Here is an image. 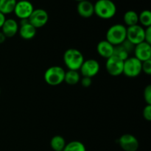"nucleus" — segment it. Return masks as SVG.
Here are the masks:
<instances>
[{"label": "nucleus", "mask_w": 151, "mask_h": 151, "mask_svg": "<svg viewBox=\"0 0 151 151\" xmlns=\"http://www.w3.org/2000/svg\"><path fill=\"white\" fill-rule=\"evenodd\" d=\"M63 151H86V147L81 141L75 140L66 144Z\"/></svg>", "instance_id": "22"}, {"label": "nucleus", "mask_w": 151, "mask_h": 151, "mask_svg": "<svg viewBox=\"0 0 151 151\" xmlns=\"http://www.w3.org/2000/svg\"><path fill=\"white\" fill-rule=\"evenodd\" d=\"M100 69V63L95 59L90 58L84 60L79 70L81 76L92 78L99 73Z\"/></svg>", "instance_id": "6"}, {"label": "nucleus", "mask_w": 151, "mask_h": 151, "mask_svg": "<svg viewBox=\"0 0 151 151\" xmlns=\"http://www.w3.org/2000/svg\"><path fill=\"white\" fill-rule=\"evenodd\" d=\"M126 39L134 45L145 41V28L139 24L127 27Z\"/></svg>", "instance_id": "9"}, {"label": "nucleus", "mask_w": 151, "mask_h": 151, "mask_svg": "<svg viewBox=\"0 0 151 151\" xmlns=\"http://www.w3.org/2000/svg\"><path fill=\"white\" fill-rule=\"evenodd\" d=\"M29 23L35 28H41L45 26L49 21L48 13L42 8L34 9L28 19Z\"/></svg>", "instance_id": "7"}, {"label": "nucleus", "mask_w": 151, "mask_h": 151, "mask_svg": "<svg viewBox=\"0 0 151 151\" xmlns=\"http://www.w3.org/2000/svg\"><path fill=\"white\" fill-rule=\"evenodd\" d=\"M66 71L60 66H52L45 71L44 78L45 82L51 86H56L64 82Z\"/></svg>", "instance_id": "4"}, {"label": "nucleus", "mask_w": 151, "mask_h": 151, "mask_svg": "<svg viewBox=\"0 0 151 151\" xmlns=\"http://www.w3.org/2000/svg\"><path fill=\"white\" fill-rule=\"evenodd\" d=\"M121 45L122 46V47H124V48L126 50V51L128 52V53H131L134 52V47H135V45H134V44H132V43L130 42L129 41H128V40H125V41H124L123 43H122Z\"/></svg>", "instance_id": "27"}, {"label": "nucleus", "mask_w": 151, "mask_h": 151, "mask_svg": "<svg viewBox=\"0 0 151 151\" xmlns=\"http://www.w3.org/2000/svg\"><path fill=\"white\" fill-rule=\"evenodd\" d=\"M134 57L143 62L151 60V44L143 41L135 45L134 50Z\"/></svg>", "instance_id": "12"}, {"label": "nucleus", "mask_w": 151, "mask_h": 151, "mask_svg": "<svg viewBox=\"0 0 151 151\" xmlns=\"http://www.w3.org/2000/svg\"><path fill=\"white\" fill-rule=\"evenodd\" d=\"M113 55L122 60H125L129 57V53L126 51L125 48L122 45L114 46V47Z\"/></svg>", "instance_id": "23"}, {"label": "nucleus", "mask_w": 151, "mask_h": 151, "mask_svg": "<svg viewBox=\"0 0 151 151\" xmlns=\"http://www.w3.org/2000/svg\"><path fill=\"white\" fill-rule=\"evenodd\" d=\"M33 4L29 0L17 1L13 13L20 20L28 19L34 10Z\"/></svg>", "instance_id": "8"}, {"label": "nucleus", "mask_w": 151, "mask_h": 151, "mask_svg": "<svg viewBox=\"0 0 151 151\" xmlns=\"http://www.w3.org/2000/svg\"><path fill=\"white\" fill-rule=\"evenodd\" d=\"M75 1H78V2H79V1H83V0H75Z\"/></svg>", "instance_id": "32"}, {"label": "nucleus", "mask_w": 151, "mask_h": 151, "mask_svg": "<svg viewBox=\"0 0 151 151\" xmlns=\"http://www.w3.org/2000/svg\"><path fill=\"white\" fill-rule=\"evenodd\" d=\"M139 23L144 28L151 27V12L150 10H145L139 13Z\"/></svg>", "instance_id": "21"}, {"label": "nucleus", "mask_w": 151, "mask_h": 151, "mask_svg": "<svg viewBox=\"0 0 151 151\" xmlns=\"http://www.w3.org/2000/svg\"><path fill=\"white\" fill-rule=\"evenodd\" d=\"M37 29H35L29 22L28 19L20 20L19 32L20 37L24 40H31L36 35Z\"/></svg>", "instance_id": "13"}, {"label": "nucleus", "mask_w": 151, "mask_h": 151, "mask_svg": "<svg viewBox=\"0 0 151 151\" xmlns=\"http://www.w3.org/2000/svg\"><path fill=\"white\" fill-rule=\"evenodd\" d=\"M6 38H7L5 37V35L2 33V32H1V31H0V44H3V43L5 41Z\"/></svg>", "instance_id": "31"}, {"label": "nucleus", "mask_w": 151, "mask_h": 151, "mask_svg": "<svg viewBox=\"0 0 151 151\" xmlns=\"http://www.w3.org/2000/svg\"><path fill=\"white\" fill-rule=\"evenodd\" d=\"M6 19H6L5 15L3 14L2 13H1V12H0V29L2 27L3 24H4V23L5 22Z\"/></svg>", "instance_id": "30"}, {"label": "nucleus", "mask_w": 151, "mask_h": 151, "mask_svg": "<svg viewBox=\"0 0 151 151\" xmlns=\"http://www.w3.org/2000/svg\"><path fill=\"white\" fill-rule=\"evenodd\" d=\"M65 139L60 135H55L50 140V147L54 151H63L66 146Z\"/></svg>", "instance_id": "20"}, {"label": "nucleus", "mask_w": 151, "mask_h": 151, "mask_svg": "<svg viewBox=\"0 0 151 151\" xmlns=\"http://www.w3.org/2000/svg\"><path fill=\"white\" fill-rule=\"evenodd\" d=\"M142 116L145 120H151V105H146L142 111Z\"/></svg>", "instance_id": "26"}, {"label": "nucleus", "mask_w": 151, "mask_h": 151, "mask_svg": "<svg viewBox=\"0 0 151 151\" xmlns=\"http://www.w3.org/2000/svg\"><path fill=\"white\" fill-rule=\"evenodd\" d=\"M145 41L151 44V27L145 28Z\"/></svg>", "instance_id": "29"}, {"label": "nucleus", "mask_w": 151, "mask_h": 151, "mask_svg": "<svg viewBox=\"0 0 151 151\" xmlns=\"http://www.w3.org/2000/svg\"><path fill=\"white\" fill-rule=\"evenodd\" d=\"M17 0H0V12L3 14H10L13 13Z\"/></svg>", "instance_id": "19"}, {"label": "nucleus", "mask_w": 151, "mask_h": 151, "mask_svg": "<svg viewBox=\"0 0 151 151\" xmlns=\"http://www.w3.org/2000/svg\"><path fill=\"white\" fill-rule=\"evenodd\" d=\"M118 143L123 151H137L139 147V142L137 137L131 134H125L118 139Z\"/></svg>", "instance_id": "11"}, {"label": "nucleus", "mask_w": 151, "mask_h": 151, "mask_svg": "<svg viewBox=\"0 0 151 151\" xmlns=\"http://www.w3.org/2000/svg\"><path fill=\"white\" fill-rule=\"evenodd\" d=\"M19 1H21V0H19Z\"/></svg>", "instance_id": "34"}, {"label": "nucleus", "mask_w": 151, "mask_h": 151, "mask_svg": "<svg viewBox=\"0 0 151 151\" xmlns=\"http://www.w3.org/2000/svg\"><path fill=\"white\" fill-rule=\"evenodd\" d=\"M0 94H1V90H0Z\"/></svg>", "instance_id": "33"}, {"label": "nucleus", "mask_w": 151, "mask_h": 151, "mask_svg": "<svg viewBox=\"0 0 151 151\" xmlns=\"http://www.w3.org/2000/svg\"><path fill=\"white\" fill-rule=\"evenodd\" d=\"M142 72L147 75H151V60L142 62Z\"/></svg>", "instance_id": "25"}, {"label": "nucleus", "mask_w": 151, "mask_h": 151, "mask_svg": "<svg viewBox=\"0 0 151 151\" xmlns=\"http://www.w3.org/2000/svg\"><path fill=\"white\" fill-rule=\"evenodd\" d=\"M94 14L100 19L108 20L116 15V6L111 0H97L94 4Z\"/></svg>", "instance_id": "1"}, {"label": "nucleus", "mask_w": 151, "mask_h": 151, "mask_svg": "<svg viewBox=\"0 0 151 151\" xmlns=\"http://www.w3.org/2000/svg\"><path fill=\"white\" fill-rule=\"evenodd\" d=\"M123 21L126 27L139 24V14L134 10H128L123 16Z\"/></svg>", "instance_id": "18"}, {"label": "nucleus", "mask_w": 151, "mask_h": 151, "mask_svg": "<svg viewBox=\"0 0 151 151\" xmlns=\"http://www.w3.org/2000/svg\"><path fill=\"white\" fill-rule=\"evenodd\" d=\"M81 79V74L78 71L69 70L65 72L64 82L68 85L74 86L80 83Z\"/></svg>", "instance_id": "17"}, {"label": "nucleus", "mask_w": 151, "mask_h": 151, "mask_svg": "<svg viewBox=\"0 0 151 151\" xmlns=\"http://www.w3.org/2000/svg\"><path fill=\"white\" fill-rule=\"evenodd\" d=\"M142 73V61L135 57H128L124 60L123 75L130 78L139 76Z\"/></svg>", "instance_id": "5"}, {"label": "nucleus", "mask_w": 151, "mask_h": 151, "mask_svg": "<svg viewBox=\"0 0 151 151\" xmlns=\"http://www.w3.org/2000/svg\"><path fill=\"white\" fill-rule=\"evenodd\" d=\"M19 28V24L15 19H7L1 29L6 38H13L18 33Z\"/></svg>", "instance_id": "15"}, {"label": "nucleus", "mask_w": 151, "mask_h": 151, "mask_svg": "<svg viewBox=\"0 0 151 151\" xmlns=\"http://www.w3.org/2000/svg\"><path fill=\"white\" fill-rule=\"evenodd\" d=\"M124 60L112 55L106 59V69L108 73L113 77H117L123 73Z\"/></svg>", "instance_id": "10"}, {"label": "nucleus", "mask_w": 151, "mask_h": 151, "mask_svg": "<svg viewBox=\"0 0 151 151\" xmlns=\"http://www.w3.org/2000/svg\"><path fill=\"white\" fill-rule=\"evenodd\" d=\"M127 27L122 24H115L108 29L106 40L113 46L122 44L126 40Z\"/></svg>", "instance_id": "3"}, {"label": "nucleus", "mask_w": 151, "mask_h": 151, "mask_svg": "<svg viewBox=\"0 0 151 151\" xmlns=\"http://www.w3.org/2000/svg\"><path fill=\"white\" fill-rule=\"evenodd\" d=\"M65 66L69 70L79 71L84 60L83 53L78 49L69 48L65 51L63 56Z\"/></svg>", "instance_id": "2"}, {"label": "nucleus", "mask_w": 151, "mask_h": 151, "mask_svg": "<svg viewBox=\"0 0 151 151\" xmlns=\"http://www.w3.org/2000/svg\"><path fill=\"white\" fill-rule=\"evenodd\" d=\"M77 11L81 17L84 19L91 18L94 14V4L89 0L79 1L77 5Z\"/></svg>", "instance_id": "14"}, {"label": "nucleus", "mask_w": 151, "mask_h": 151, "mask_svg": "<svg viewBox=\"0 0 151 151\" xmlns=\"http://www.w3.org/2000/svg\"><path fill=\"white\" fill-rule=\"evenodd\" d=\"M143 97L147 105H151V85H147L145 88Z\"/></svg>", "instance_id": "24"}, {"label": "nucleus", "mask_w": 151, "mask_h": 151, "mask_svg": "<svg viewBox=\"0 0 151 151\" xmlns=\"http://www.w3.org/2000/svg\"><path fill=\"white\" fill-rule=\"evenodd\" d=\"M114 46L107 41L106 40H102L97 44V52L99 55L103 58L108 59L113 55Z\"/></svg>", "instance_id": "16"}, {"label": "nucleus", "mask_w": 151, "mask_h": 151, "mask_svg": "<svg viewBox=\"0 0 151 151\" xmlns=\"http://www.w3.org/2000/svg\"><path fill=\"white\" fill-rule=\"evenodd\" d=\"M80 82H81L82 86L84 87V88H88V87L91 86V83H92L91 78H87V77H83Z\"/></svg>", "instance_id": "28"}]
</instances>
